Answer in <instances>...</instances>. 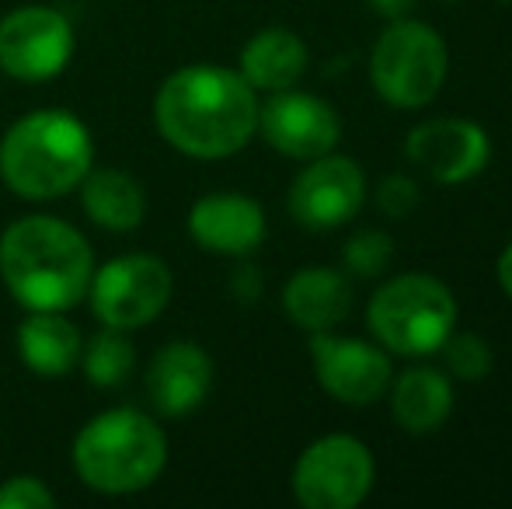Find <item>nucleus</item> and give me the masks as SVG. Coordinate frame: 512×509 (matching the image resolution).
Returning a JSON list of instances; mask_svg holds the SVG:
<instances>
[{
    "label": "nucleus",
    "instance_id": "nucleus-1",
    "mask_svg": "<svg viewBox=\"0 0 512 509\" xmlns=\"http://www.w3.org/2000/svg\"><path fill=\"white\" fill-rule=\"evenodd\" d=\"M255 88L241 70L223 67H185L171 74L157 91V129L189 157H230L258 129Z\"/></svg>",
    "mask_w": 512,
    "mask_h": 509
},
{
    "label": "nucleus",
    "instance_id": "nucleus-2",
    "mask_svg": "<svg viewBox=\"0 0 512 509\" xmlns=\"http://www.w3.org/2000/svg\"><path fill=\"white\" fill-rule=\"evenodd\" d=\"M91 248L70 224L25 217L0 238V276L28 311H67L91 290Z\"/></svg>",
    "mask_w": 512,
    "mask_h": 509
},
{
    "label": "nucleus",
    "instance_id": "nucleus-3",
    "mask_svg": "<svg viewBox=\"0 0 512 509\" xmlns=\"http://www.w3.org/2000/svg\"><path fill=\"white\" fill-rule=\"evenodd\" d=\"M91 171V133L70 112H32L0 143V178L25 199H56Z\"/></svg>",
    "mask_w": 512,
    "mask_h": 509
},
{
    "label": "nucleus",
    "instance_id": "nucleus-4",
    "mask_svg": "<svg viewBox=\"0 0 512 509\" xmlns=\"http://www.w3.org/2000/svg\"><path fill=\"white\" fill-rule=\"evenodd\" d=\"M164 461L168 440L161 426L133 408H112L91 419L74 443V468L81 482L108 496L147 489L164 471Z\"/></svg>",
    "mask_w": 512,
    "mask_h": 509
},
{
    "label": "nucleus",
    "instance_id": "nucleus-5",
    "mask_svg": "<svg viewBox=\"0 0 512 509\" xmlns=\"http://www.w3.org/2000/svg\"><path fill=\"white\" fill-rule=\"evenodd\" d=\"M370 335L398 356L439 353L446 335L457 328V300L443 279L429 272H405L377 286L366 307Z\"/></svg>",
    "mask_w": 512,
    "mask_h": 509
},
{
    "label": "nucleus",
    "instance_id": "nucleus-6",
    "mask_svg": "<svg viewBox=\"0 0 512 509\" xmlns=\"http://www.w3.org/2000/svg\"><path fill=\"white\" fill-rule=\"evenodd\" d=\"M450 70V49L432 25L394 18L370 53V84L394 109H425L436 102Z\"/></svg>",
    "mask_w": 512,
    "mask_h": 509
},
{
    "label": "nucleus",
    "instance_id": "nucleus-7",
    "mask_svg": "<svg viewBox=\"0 0 512 509\" xmlns=\"http://www.w3.org/2000/svg\"><path fill=\"white\" fill-rule=\"evenodd\" d=\"M377 464L356 436H321L293 468V492L307 509H356L373 492Z\"/></svg>",
    "mask_w": 512,
    "mask_h": 509
},
{
    "label": "nucleus",
    "instance_id": "nucleus-8",
    "mask_svg": "<svg viewBox=\"0 0 512 509\" xmlns=\"http://www.w3.org/2000/svg\"><path fill=\"white\" fill-rule=\"evenodd\" d=\"M171 300V269L157 255H122L91 279V307L108 328L150 325Z\"/></svg>",
    "mask_w": 512,
    "mask_h": 509
},
{
    "label": "nucleus",
    "instance_id": "nucleus-9",
    "mask_svg": "<svg viewBox=\"0 0 512 509\" xmlns=\"http://www.w3.org/2000/svg\"><path fill=\"white\" fill-rule=\"evenodd\" d=\"M366 203V175L352 157H314L290 185V213L314 234L345 227Z\"/></svg>",
    "mask_w": 512,
    "mask_h": 509
},
{
    "label": "nucleus",
    "instance_id": "nucleus-10",
    "mask_svg": "<svg viewBox=\"0 0 512 509\" xmlns=\"http://www.w3.org/2000/svg\"><path fill=\"white\" fill-rule=\"evenodd\" d=\"M74 53V28L53 7H18L0 21V70L18 81H49Z\"/></svg>",
    "mask_w": 512,
    "mask_h": 509
},
{
    "label": "nucleus",
    "instance_id": "nucleus-11",
    "mask_svg": "<svg viewBox=\"0 0 512 509\" xmlns=\"http://www.w3.org/2000/svg\"><path fill=\"white\" fill-rule=\"evenodd\" d=\"M405 154L432 182L464 185L488 168V161H492V140H488L485 126H478L474 119L439 116V119H425V123L411 129L405 140Z\"/></svg>",
    "mask_w": 512,
    "mask_h": 509
},
{
    "label": "nucleus",
    "instance_id": "nucleus-12",
    "mask_svg": "<svg viewBox=\"0 0 512 509\" xmlns=\"http://www.w3.org/2000/svg\"><path fill=\"white\" fill-rule=\"evenodd\" d=\"M310 360H314L317 384L342 405H373L394 381L391 356L373 342L349 339V335L314 332Z\"/></svg>",
    "mask_w": 512,
    "mask_h": 509
},
{
    "label": "nucleus",
    "instance_id": "nucleus-13",
    "mask_svg": "<svg viewBox=\"0 0 512 509\" xmlns=\"http://www.w3.org/2000/svg\"><path fill=\"white\" fill-rule=\"evenodd\" d=\"M258 129L272 150L293 161H314L338 147L342 119L324 98L307 91H272L265 109H258Z\"/></svg>",
    "mask_w": 512,
    "mask_h": 509
},
{
    "label": "nucleus",
    "instance_id": "nucleus-14",
    "mask_svg": "<svg viewBox=\"0 0 512 509\" xmlns=\"http://www.w3.org/2000/svg\"><path fill=\"white\" fill-rule=\"evenodd\" d=\"M189 231L209 252L248 255L265 241V213L251 196L213 192L192 206Z\"/></svg>",
    "mask_w": 512,
    "mask_h": 509
},
{
    "label": "nucleus",
    "instance_id": "nucleus-15",
    "mask_svg": "<svg viewBox=\"0 0 512 509\" xmlns=\"http://www.w3.org/2000/svg\"><path fill=\"white\" fill-rule=\"evenodd\" d=\"M213 384V360L192 342H171L150 360L147 394L161 415H189L199 408Z\"/></svg>",
    "mask_w": 512,
    "mask_h": 509
},
{
    "label": "nucleus",
    "instance_id": "nucleus-16",
    "mask_svg": "<svg viewBox=\"0 0 512 509\" xmlns=\"http://www.w3.org/2000/svg\"><path fill=\"white\" fill-rule=\"evenodd\" d=\"M286 318L304 332H331L352 314V286L335 269H300L283 290Z\"/></svg>",
    "mask_w": 512,
    "mask_h": 509
},
{
    "label": "nucleus",
    "instance_id": "nucleus-17",
    "mask_svg": "<svg viewBox=\"0 0 512 509\" xmlns=\"http://www.w3.org/2000/svg\"><path fill=\"white\" fill-rule=\"evenodd\" d=\"M391 412L405 433L429 436L453 412V384L436 367H411L391 381Z\"/></svg>",
    "mask_w": 512,
    "mask_h": 509
},
{
    "label": "nucleus",
    "instance_id": "nucleus-18",
    "mask_svg": "<svg viewBox=\"0 0 512 509\" xmlns=\"http://www.w3.org/2000/svg\"><path fill=\"white\" fill-rule=\"evenodd\" d=\"M307 46L290 28H265L241 49V77L255 91H286L304 77Z\"/></svg>",
    "mask_w": 512,
    "mask_h": 509
},
{
    "label": "nucleus",
    "instance_id": "nucleus-19",
    "mask_svg": "<svg viewBox=\"0 0 512 509\" xmlns=\"http://www.w3.org/2000/svg\"><path fill=\"white\" fill-rule=\"evenodd\" d=\"M18 349L28 370L42 377H63L81 363V332L60 311H35L21 321Z\"/></svg>",
    "mask_w": 512,
    "mask_h": 509
},
{
    "label": "nucleus",
    "instance_id": "nucleus-20",
    "mask_svg": "<svg viewBox=\"0 0 512 509\" xmlns=\"http://www.w3.org/2000/svg\"><path fill=\"white\" fill-rule=\"evenodd\" d=\"M81 203L84 213L95 220L98 227L115 234L136 231L147 217V196L143 189L126 175V171H88L84 175Z\"/></svg>",
    "mask_w": 512,
    "mask_h": 509
},
{
    "label": "nucleus",
    "instance_id": "nucleus-21",
    "mask_svg": "<svg viewBox=\"0 0 512 509\" xmlns=\"http://www.w3.org/2000/svg\"><path fill=\"white\" fill-rule=\"evenodd\" d=\"M84 360V374L91 384L98 387H115L129 377L136 363V349L133 342L122 335V328H108V332L95 335L88 346V353H81Z\"/></svg>",
    "mask_w": 512,
    "mask_h": 509
},
{
    "label": "nucleus",
    "instance_id": "nucleus-22",
    "mask_svg": "<svg viewBox=\"0 0 512 509\" xmlns=\"http://www.w3.org/2000/svg\"><path fill=\"white\" fill-rule=\"evenodd\" d=\"M439 349H443L446 370L460 381H485L492 374V349L478 332H457L453 328Z\"/></svg>",
    "mask_w": 512,
    "mask_h": 509
},
{
    "label": "nucleus",
    "instance_id": "nucleus-23",
    "mask_svg": "<svg viewBox=\"0 0 512 509\" xmlns=\"http://www.w3.org/2000/svg\"><path fill=\"white\" fill-rule=\"evenodd\" d=\"M345 269L359 279H373L394 262V241L384 231H359L342 248Z\"/></svg>",
    "mask_w": 512,
    "mask_h": 509
},
{
    "label": "nucleus",
    "instance_id": "nucleus-24",
    "mask_svg": "<svg viewBox=\"0 0 512 509\" xmlns=\"http://www.w3.org/2000/svg\"><path fill=\"white\" fill-rule=\"evenodd\" d=\"M418 199H422V192H418V182L411 175H401V171L387 175L384 182L377 185V206L387 213V217H394V220L415 213Z\"/></svg>",
    "mask_w": 512,
    "mask_h": 509
},
{
    "label": "nucleus",
    "instance_id": "nucleus-25",
    "mask_svg": "<svg viewBox=\"0 0 512 509\" xmlns=\"http://www.w3.org/2000/svg\"><path fill=\"white\" fill-rule=\"evenodd\" d=\"M53 506V492L39 482V478H11L0 485V509H49Z\"/></svg>",
    "mask_w": 512,
    "mask_h": 509
},
{
    "label": "nucleus",
    "instance_id": "nucleus-26",
    "mask_svg": "<svg viewBox=\"0 0 512 509\" xmlns=\"http://www.w3.org/2000/svg\"><path fill=\"white\" fill-rule=\"evenodd\" d=\"M366 4L373 7V11L380 14V18H405V14L415 7V0H366Z\"/></svg>",
    "mask_w": 512,
    "mask_h": 509
},
{
    "label": "nucleus",
    "instance_id": "nucleus-27",
    "mask_svg": "<svg viewBox=\"0 0 512 509\" xmlns=\"http://www.w3.org/2000/svg\"><path fill=\"white\" fill-rule=\"evenodd\" d=\"M499 286L512 300V245H506V252L499 255Z\"/></svg>",
    "mask_w": 512,
    "mask_h": 509
},
{
    "label": "nucleus",
    "instance_id": "nucleus-28",
    "mask_svg": "<svg viewBox=\"0 0 512 509\" xmlns=\"http://www.w3.org/2000/svg\"><path fill=\"white\" fill-rule=\"evenodd\" d=\"M446 4H453V0H446Z\"/></svg>",
    "mask_w": 512,
    "mask_h": 509
}]
</instances>
